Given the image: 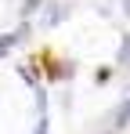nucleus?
<instances>
[{
	"label": "nucleus",
	"instance_id": "obj_1",
	"mask_svg": "<svg viewBox=\"0 0 130 134\" xmlns=\"http://www.w3.org/2000/svg\"><path fill=\"white\" fill-rule=\"evenodd\" d=\"M127 123H130V102H123L116 109V127H127Z\"/></svg>",
	"mask_w": 130,
	"mask_h": 134
},
{
	"label": "nucleus",
	"instance_id": "obj_2",
	"mask_svg": "<svg viewBox=\"0 0 130 134\" xmlns=\"http://www.w3.org/2000/svg\"><path fill=\"white\" fill-rule=\"evenodd\" d=\"M15 40H22V33H4V36H0V54H4V51H11Z\"/></svg>",
	"mask_w": 130,
	"mask_h": 134
},
{
	"label": "nucleus",
	"instance_id": "obj_3",
	"mask_svg": "<svg viewBox=\"0 0 130 134\" xmlns=\"http://www.w3.org/2000/svg\"><path fill=\"white\" fill-rule=\"evenodd\" d=\"M119 62H123V65H130V40L123 44V51H119Z\"/></svg>",
	"mask_w": 130,
	"mask_h": 134
},
{
	"label": "nucleus",
	"instance_id": "obj_4",
	"mask_svg": "<svg viewBox=\"0 0 130 134\" xmlns=\"http://www.w3.org/2000/svg\"><path fill=\"white\" fill-rule=\"evenodd\" d=\"M36 134H47V123H40V127H36Z\"/></svg>",
	"mask_w": 130,
	"mask_h": 134
},
{
	"label": "nucleus",
	"instance_id": "obj_5",
	"mask_svg": "<svg viewBox=\"0 0 130 134\" xmlns=\"http://www.w3.org/2000/svg\"><path fill=\"white\" fill-rule=\"evenodd\" d=\"M123 11H127V15H130V0H123Z\"/></svg>",
	"mask_w": 130,
	"mask_h": 134
}]
</instances>
